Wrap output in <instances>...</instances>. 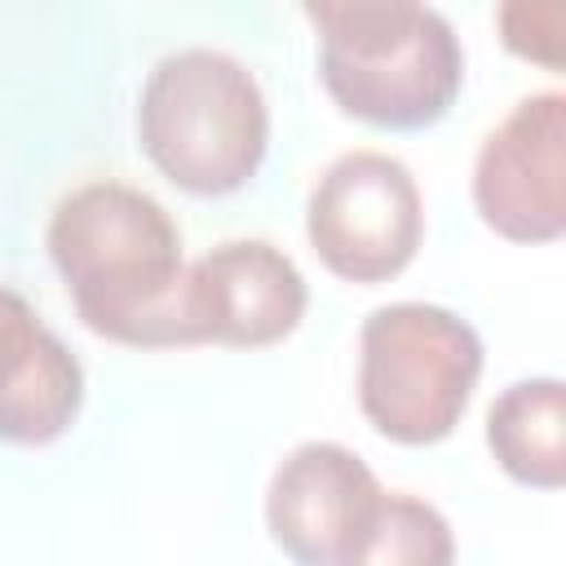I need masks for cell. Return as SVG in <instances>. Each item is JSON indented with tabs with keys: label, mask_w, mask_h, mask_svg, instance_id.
I'll return each mask as SVG.
<instances>
[{
	"label": "cell",
	"mask_w": 566,
	"mask_h": 566,
	"mask_svg": "<svg viewBox=\"0 0 566 566\" xmlns=\"http://www.w3.org/2000/svg\"><path fill=\"white\" fill-rule=\"evenodd\" d=\"M44 248L93 336L128 349H190L181 230L155 195L128 181L75 186L57 199Z\"/></svg>",
	"instance_id": "1"
},
{
	"label": "cell",
	"mask_w": 566,
	"mask_h": 566,
	"mask_svg": "<svg viewBox=\"0 0 566 566\" xmlns=\"http://www.w3.org/2000/svg\"><path fill=\"white\" fill-rule=\"evenodd\" d=\"M301 13L318 31V80L345 115L420 133L455 106L464 49L438 9L416 0H318Z\"/></svg>",
	"instance_id": "2"
},
{
	"label": "cell",
	"mask_w": 566,
	"mask_h": 566,
	"mask_svg": "<svg viewBox=\"0 0 566 566\" xmlns=\"http://www.w3.org/2000/svg\"><path fill=\"white\" fill-rule=\"evenodd\" d=\"M137 146L186 195L243 190L270 146V106L256 75L221 49L159 57L137 97Z\"/></svg>",
	"instance_id": "3"
},
{
	"label": "cell",
	"mask_w": 566,
	"mask_h": 566,
	"mask_svg": "<svg viewBox=\"0 0 566 566\" xmlns=\"http://www.w3.org/2000/svg\"><path fill=\"white\" fill-rule=\"evenodd\" d=\"M482 363V336L455 310L380 305L358 332V411L398 447H433L464 420Z\"/></svg>",
	"instance_id": "4"
},
{
	"label": "cell",
	"mask_w": 566,
	"mask_h": 566,
	"mask_svg": "<svg viewBox=\"0 0 566 566\" xmlns=\"http://www.w3.org/2000/svg\"><path fill=\"white\" fill-rule=\"evenodd\" d=\"M314 256L345 283L398 279L424 239V199L411 168L385 150H349L323 168L305 203Z\"/></svg>",
	"instance_id": "5"
},
{
	"label": "cell",
	"mask_w": 566,
	"mask_h": 566,
	"mask_svg": "<svg viewBox=\"0 0 566 566\" xmlns=\"http://www.w3.org/2000/svg\"><path fill=\"white\" fill-rule=\"evenodd\" d=\"M473 208L509 243H557L566 234V97H522L478 146Z\"/></svg>",
	"instance_id": "6"
},
{
	"label": "cell",
	"mask_w": 566,
	"mask_h": 566,
	"mask_svg": "<svg viewBox=\"0 0 566 566\" xmlns=\"http://www.w3.org/2000/svg\"><path fill=\"white\" fill-rule=\"evenodd\" d=\"M310 310V283L296 261L265 239H226L186 265V340L226 349H265L287 340Z\"/></svg>",
	"instance_id": "7"
},
{
	"label": "cell",
	"mask_w": 566,
	"mask_h": 566,
	"mask_svg": "<svg viewBox=\"0 0 566 566\" xmlns=\"http://www.w3.org/2000/svg\"><path fill=\"white\" fill-rule=\"evenodd\" d=\"M385 500L367 460L340 442L292 447L265 486V531L296 566H349Z\"/></svg>",
	"instance_id": "8"
},
{
	"label": "cell",
	"mask_w": 566,
	"mask_h": 566,
	"mask_svg": "<svg viewBox=\"0 0 566 566\" xmlns=\"http://www.w3.org/2000/svg\"><path fill=\"white\" fill-rule=\"evenodd\" d=\"M84 407V367L31 301L0 287V442L49 447Z\"/></svg>",
	"instance_id": "9"
},
{
	"label": "cell",
	"mask_w": 566,
	"mask_h": 566,
	"mask_svg": "<svg viewBox=\"0 0 566 566\" xmlns=\"http://www.w3.org/2000/svg\"><path fill=\"white\" fill-rule=\"evenodd\" d=\"M495 464L535 491L566 486V385L557 376L513 380L486 411Z\"/></svg>",
	"instance_id": "10"
},
{
	"label": "cell",
	"mask_w": 566,
	"mask_h": 566,
	"mask_svg": "<svg viewBox=\"0 0 566 566\" xmlns=\"http://www.w3.org/2000/svg\"><path fill=\"white\" fill-rule=\"evenodd\" d=\"M349 566H455V531L429 500L385 491Z\"/></svg>",
	"instance_id": "11"
},
{
	"label": "cell",
	"mask_w": 566,
	"mask_h": 566,
	"mask_svg": "<svg viewBox=\"0 0 566 566\" xmlns=\"http://www.w3.org/2000/svg\"><path fill=\"white\" fill-rule=\"evenodd\" d=\"M495 22H500V40L509 53L526 57V62H539L548 71H562L566 62V9L562 4H500L495 9Z\"/></svg>",
	"instance_id": "12"
}]
</instances>
